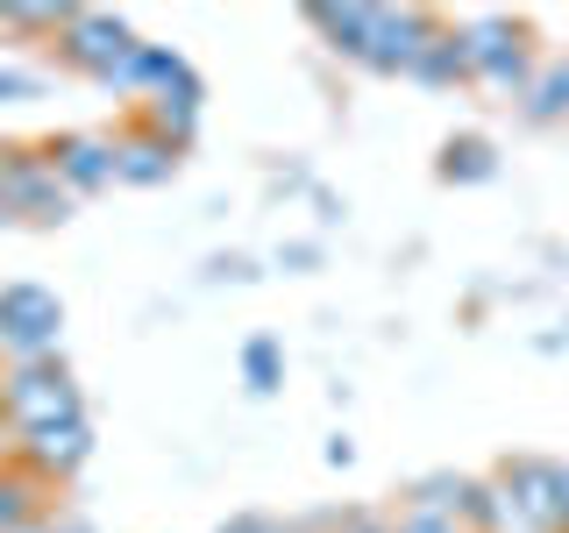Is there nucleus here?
Returning <instances> with one entry per match:
<instances>
[{
    "label": "nucleus",
    "instance_id": "nucleus-14",
    "mask_svg": "<svg viewBox=\"0 0 569 533\" xmlns=\"http://www.w3.org/2000/svg\"><path fill=\"white\" fill-rule=\"evenodd\" d=\"M441 185H491L498 178V142L491 135H477V129H462L441 142Z\"/></svg>",
    "mask_w": 569,
    "mask_h": 533
},
{
    "label": "nucleus",
    "instance_id": "nucleus-21",
    "mask_svg": "<svg viewBox=\"0 0 569 533\" xmlns=\"http://www.w3.org/2000/svg\"><path fill=\"white\" fill-rule=\"evenodd\" d=\"M71 14H79V8H64V0H58V8H36V0H14V8H0V29H22V36H64V22H71Z\"/></svg>",
    "mask_w": 569,
    "mask_h": 533
},
{
    "label": "nucleus",
    "instance_id": "nucleus-13",
    "mask_svg": "<svg viewBox=\"0 0 569 533\" xmlns=\"http://www.w3.org/2000/svg\"><path fill=\"white\" fill-rule=\"evenodd\" d=\"M50 491H58V484H43L29 462L8 455V462H0V533L43 526V520H50Z\"/></svg>",
    "mask_w": 569,
    "mask_h": 533
},
{
    "label": "nucleus",
    "instance_id": "nucleus-4",
    "mask_svg": "<svg viewBox=\"0 0 569 533\" xmlns=\"http://www.w3.org/2000/svg\"><path fill=\"white\" fill-rule=\"evenodd\" d=\"M491 476L506 484L512 526H527V533H562L569 526V462H556V455H512V462H498Z\"/></svg>",
    "mask_w": 569,
    "mask_h": 533
},
{
    "label": "nucleus",
    "instance_id": "nucleus-11",
    "mask_svg": "<svg viewBox=\"0 0 569 533\" xmlns=\"http://www.w3.org/2000/svg\"><path fill=\"white\" fill-rule=\"evenodd\" d=\"M200 107H207V86H200V71H178V79L164 86V93H150L142 100V129H157L164 142H178V150H192V135H200Z\"/></svg>",
    "mask_w": 569,
    "mask_h": 533
},
{
    "label": "nucleus",
    "instance_id": "nucleus-16",
    "mask_svg": "<svg viewBox=\"0 0 569 533\" xmlns=\"http://www.w3.org/2000/svg\"><path fill=\"white\" fill-rule=\"evenodd\" d=\"M456 526L462 533H512L506 484H498V476H470V484H462V505H456Z\"/></svg>",
    "mask_w": 569,
    "mask_h": 533
},
{
    "label": "nucleus",
    "instance_id": "nucleus-18",
    "mask_svg": "<svg viewBox=\"0 0 569 533\" xmlns=\"http://www.w3.org/2000/svg\"><path fill=\"white\" fill-rule=\"evenodd\" d=\"M413 86H427V93H456V86H470V58H462V36L456 22L427 43V58L413 64Z\"/></svg>",
    "mask_w": 569,
    "mask_h": 533
},
{
    "label": "nucleus",
    "instance_id": "nucleus-27",
    "mask_svg": "<svg viewBox=\"0 0 569 533\" xmlns=\"http://www.w3.org/2000/svg\"><path fill=\"white\" fill-rule=\"evenodd\" d=\"M50 526H58V520H43V526H22V533H50Z\"/></svg>",
    "mask_w": 569,
    "mask_h": 533
},
{
    "label": "nucleus",
    "instance_id": "nucleus-26",
    "mask_svg": "<svg viewBox=\"0 0 569 533\" xmlns=\"http://www.w3.org/2000/svg\"><path fill=\"white\" fill-rule=\"evenodd\" d=\"M320 462H328V470H349V462H356V441H349V434H335L328 449H320Z\"/></svg>",
    "mask_w": 569,
    "mask_h": 533
},
{
    "label": "nucleus",
    "instance_id": "nucleus-15",
    "mask_svg": "<svg viewBox=\"0 0 569 533\" xmlns=\"http://www.w3.org/2000/svg\"><path fill=\"white\" fill-rule=\"evenodd\" d=\"M520 114L533 121V129H556V121H569V50L562 58H541V71H533Z\"/></svg>",
    "mask_w": 569,
    "mask_h": 533
},
{
    "label": "nucleus",
    "instance_id": "nucleus-25",
    "mask_svg": "<svg viewBox=\"0 0 569 533\" xmlns=\"http://www.w3.org/2000/svg\"><path fill=\"white\" fill-rule=\"evenodd\" d=\"M278 263H292V271H313V263H320V242H284Z\"/></svg>",
    "mask_w": 569,
    "mask_h": 533
},
{
    "label": "nucleus",
    "instance_id": "nucleus-23",
    "mask_svg": "<svg viewBox=\"0 0 569 533\" xmlns=\"http://www.w3.org/2000/svg\"><path fill=\"white\" fill-rule=\"evenodd\" d=\"M391 526H399V533H462L456 520H435V512H399Z\"/></svg>",
    "mask_w": 569,
    "mask_h": 533
},
{
    "label": "nucleus",
    "instance_id": "nucleus-12",
    "mask_svg": "<svg viewBox=\"0 0 569 533\" xmlns=\"http://www.w3.org/2000/svg\"><path fill=\"white\" fill-rule=\"evenodd\" d=\"M378 14H385L378 0H342V8H335V0H313V8H307V29H313L328 50H342L349 64H363L370 36H378Z\"/></svg>",
    "mask_w": 569,
    "mask_h": 533
},
{
    "label": "nucleus",
    "instance_id": "nucleus-17",
    "mask_svg": "<svg viewBox=\"0 0 569 533\" xmlns=\"http://www.w3.org/2000/svg\"><path fill=\"white\" fill-rule=\"evenodd\" d=\"M178 71H186V58H178L171 43H142L136 58L121 64V79L107 86V93H142V100H150V93H164V86L178 79Z\"/></svg>",
    "mask_w": 569,
    "mask_h": 533
},
{
    "label": "nucleus",
    "instance_id": "nucleus-8",
    "mask_svg": "<svg viewBox=\"0 0 569 533\" xmlns=\"http://www.w3.org/2000/svg\"><path fill=\"white\" fill-rule=\"evenodd\" d=\"M8 455L29 462L43 484H71V476L93 462V420L79 413V420H58V426H36V434H22Z\"/></svg>",
    "mask_w": 569,
    "mask_h": 533
},
{
    "label": "nucleus",
    "instance_id": "nucleus-9",
    "mask_svg": "<svg viewBox=\"0 0 569 533\" xmlns=\"http://www.w3.org/2000/svg\"><path fill=\"white\" fill-rule=\"evenodd\" d=\"M43 150H50V164H58V178H64V192H71V200H93V192L121 185V171H114V135H100V129L50 135Z\"/></svg>",
    "mask_w": 569,
    "mask_h": 533
},
{
    "label": "nucleus",
    "instance_id": "nucleus-6",
    "mask_svg": "<svg viewBox=\"0 0 569 533\" xmlns=\"http://www.w3.org/2000/svg\"><path fill=\"white\" fill-rule=\"evenodd\" d=\"M136 50H142V36L121 22V14H100V8H79L64 22V36H58L64 71H79V79H93V86H114Z\"/></svg>",
    "mask_w": 569,
    "mask_h": 533
},
{
    "label": "nucleus",
    "instance_id": "nucleus-19",
    "mask_svg": "<svg viewBox=\"0 0 569 533\" xmlns=\"http://www.w3.org/2000/svg\"><path fill=\"white\" fill-rule=\"evenodd\" d=\"M242 384L257 391V399H271V391L284 384V342L278 334H249L242 342Z\"/></svg>",
    "mask_w": 569,
    "mask_h": 533
},
{
    "label": "nucleus",
    "instance_id": "nucleus-7",
    "mask_svg": "<svg viewBox=\"0 0 569 533\" xmlns=\"http://www.w3.org/2000/svg\"><path fill=\"white\" fill-rule=\"evenodd\" d=\"M449 29L435 8H385L378 14V36H370L363 50V71H378V79H413V64L427 58V43Z\"/></svg>",
    "mask_w": 569,
    "mask_h": 533
},
{
    "label": "nucleus",
    "instance_id": "nucleus-2",
    "mask_svg": "<svg viewBox=\"0 0 569 533\" xmlns=\"http://www.w3.org/2000/svg\"><path fill=\"white\" fill-rule=\"evenodd\" d=\"M79 413H86V399H79V378H71L64 355H36V363L0 370V420H8L14 441L36 434V426L79 420Z\"/></svg>",
    "mask_w": 569,
    "mask_h": 533
},
{
    "label": "nucleus",
    "instance_id": "nucleus-3",
    "mask_svg": "<svg viewBox=\"0 0 569 533\" xmlns=\"http://www.w3.org/2000/svg\"><path fill=\"white\" fill-rule=\"evenodd\" d=\"M0 221L8 228H64L71 221V192L50 150L36 142H0Z\"/></svg>",
    "mask_w": 569,
    "mask_h": 533
},
{
    "label": "nucleus",
    "instance_id": "nucleus-28",
    "mask_svg": "<svg viewBox=\"0 0 569 533\" xmlns=\"http://www.w3.org/2000/svg\"><path fill=\"white\" fill-rule=\"evenodd\" d=\"M562 533H569V526H562Z\"/></svg>",
    "mask_w": 569,
    "mask_h": 533
},
{
    "label": "nucleus",
    "instance_id": "nucleus-20",
    "mask_svg": "<svg viewBox=\"0 0 569 533\" xmlns=\"http://www.w3.org/2000/svg\"><path fill=\"white\" fill-rule=\"evenodd\" d=\"M462 484H470V476H456V470H435V476H420V484H406V505H399V512H435V520H456V505H462Z\"/></svg>",
    "mask_w": 569,
    "mask_h": 533
},
{
    "label": "nucleus",
    "instance_id": "nucleus-22",
    "mask_svg": "<svg viewBox=\"0 0 569 533\" xmlns=\"http://www.w3.org/2000/svg\"><path fill=\"white\" fill-rule=\"evenodd\" d=\"M221 533H299V526L271 520V512H236V520H221Z\"/></svg>",
    "mask_w": 569,
    "mask_h": 533
},
{
    "label": "nucleus",
    "instance_id": "nucleus-24",
    "mask_svg": "<svg viewBox=\"0 0 569 533\" xmlns=\"http://www.w3.org/2000/svg\"><path fill=\"white\" fill-rule=\"evenodd\" d=\"M8 100H36V79L14 71V64H0V107H8Z\"/></svg>",
    "mask_w": 569,
    "mask_h": 533
},
{
    "label": "nucleus",
    "instance_id": "nucleus-10",
    "mask_svg": "<svg viewBox=\"0 0 569 533\" xmlns=\"http://www.w3.org/2000/svg\"><path fill=\"white\" fill-rule=\"evenodd\" d=\"M178 142H164L157 129H142V121H129V129L114 135V171H121V185H136V192H157V185H171L178 178Z\"/></svg>",
    "mask_w": 569,
    "mask_h": 533
},
{
    "label": "nucleus",
    "instance_id": "nucleus-5",
    "mask_svg": "<svg viewBox=\"0 0 569 533\" xmlns=\"http://www.w3.org/2000/svg\"><path fill=\"white\" fill-rule=\"evenodd\" d=\"M58 342H64V299L36 278L0 284V349H8V363L58 355Z\"/></svg>",
    "mask_w": 569,
    "mask_h": 533
},
{
    "label": "nucleus",
    "instance_id": "nucleus-1",
    "mask_svg": "<svg viewBox=\"0 0 569 533\" xmlns=\"http://www.w3.org/2000/svg\"><path fill=\"white\" fill-rule=\"evenodd\" d=\"M456 36H462V58H470V86H485L498 100H527L541 58H533V29L520 14H462Z\"/></svg>",
    "mask_w": 569,
    "mask_h": 533
}]
</instances>
